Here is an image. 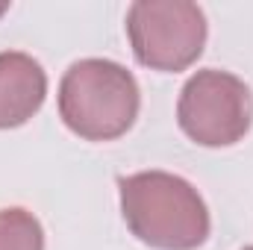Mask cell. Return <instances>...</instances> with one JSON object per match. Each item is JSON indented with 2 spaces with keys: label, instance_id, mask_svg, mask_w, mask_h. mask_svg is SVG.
<instances>
[{
  "label": "cell",
  "instance_id": "2",
  "mask_svg": "<svg viewBox=\"0 0 253 250\" xmlns=\"http://www.w3.org/2000/svg\"><path fill=\"white\" fill-rule=\"evenodd\" d=\"M141 91L135 77L112 59H80L59 83V118L85 141H115L135 124Z\"/></svg>",
  "mask_w": 253,
  "mask_h": 250
},
{
  "label": "cell",
  "instance_id": "8",
  "mask_svg": "<svg viewBox=\"0 0 253 250\" xmlns=\"http://www.w3.org/2000/svg\"><path fill=\"white\" fill-rule=\"evenodd\" d=\"M242 250H253V245H251V248H242Z\"/></svg>",
  "mask_w": 253,
  "mask_h": 250
},
{
  "label": "cell",
  "instance_id": "1",
  "mask_svg": "<svg viewBox=\"0 0 253 250\" xmlns=\"http://www.w3.org/2000/svg\"><path fill=\"white\" fill-rule=\"evenodd\" d=\"M126 230L153 250H197L206 245L212 218L189 180L168 171H138L118 180Z\"/></svg>",
  "mask_w": 253,
  "mask_h": 250
},
{
  "label": "cell",
  "instance_id": "7",
  "mask_svg": "<svg viewBox=\"0 0 253 250\" xmlns=\"http://www.w3.org/2000/svg\"><path fill=\"white\" fill-rule=\"evenodd\" d=\"M6 9H9V3H0V15H3V12H6Z\"/></svg>",
  "mask_w": 253,
  "mask_h": 250
},
{
  "label": "cell",
  "instance_id": "6",
  "mask_svg": "<svg viewBox=\"0 0 253 250\" xmlns=\"http://www.w3.org/2000/svg\"><path fill=\"white\" fill-rule=\"evenodd\" d=\"M0 250H44L42 221L21 206L0 209Z\"/></svg>",
  "mask_w": 253,
  "mask_h": 250
},
{
  "label": "cell",
  "instance_id": "4",
  "mask_svg": "<svg viewBox=\"0 0 253 250\" xmlns=\"http://www.w3.org/2000/svg\"><path fill=\"white\" fill-rule=\"evenodd\" d=\"M177 121L200 147H230L253 124V94L236 74L203 68L191 74L180 91Z\"/></svg>",
  "mask_w": 253,
  "mask_h": 250
},
{
  "label": "cell",
  "instance_id": "3",
  "mask_svg": "<svg viewBox=\"0 0 253 250\" xmlns=\"http://www.w3.org/2000/svg\"><path fill=\"white\" fill-rule=\"evenodd\" d=\"M206 15L191 0H135L126 9L129 47L150 71L191 68L206 47Z\"/></svg>",
  "mask_w": 253,
  "mask_h": 250
},
{
  "label": "cell",
  "instance_id": "5",
  "mask_svg": "<svg viewBox=\"0 0 253 250\" xmlns=\"http://www.w3.org/2000/svg\"><path fill=\"white\" fill-rule=\"evenodd\" d=\"M47 97V74L24 50L0 53V129L24 126Z\"/></svg>",
  "mask_w": 253,
  "mask_h": 250
}]
</instances>
